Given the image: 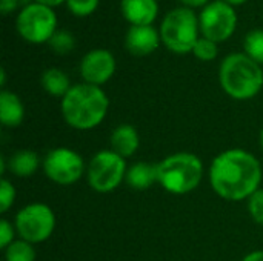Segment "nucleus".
<instances>
[{
  "mask_svg": "<svg viewBox=\"0 0 263 261\" xmlns=\"http://www.w3.org/2000/svg\"><path fill=\"white\" fill-rule=\"evenodd\" d=\"M126 185L131 189L136 191H146L153 188L156 183H159V171L157 163H148V162H137L131 165L126 171Z\"/></svg>",
  "mask_w": 263,
  "mask_h": 261,
  "instance_id": "nucleus-15",
  "label": "nucleus"
},
{
  "mask_svg": "<svg viewBox=\"0 0 263 261\" xmlns=\"http://www.w3.org/2000/svg\"><path fill=\"white\" fill-rule=\"evenodd\" d=\"M68 9L79 15V17H85L92 14L97 6H99V0H66Z\"/></svg>",
  "mask_w": 263,
  "mask_h": 261,
  "instance_id": "nucleus-24",
  "label": "nucleus"
},
{
  "mask_svg": "<svg viewBox=\"0 0 263 261\" xmlns=\"http://www.w3.org/2000/svg\"><path fill=\"white\" fill-rule=\"evenodd\" d=\"M222 2H225V3H228V5H231V6H234V5H242V3H245L247 0H222Z\"/></svg>",
  "mask_w": 263,
  "mask_h": 261,
  "instance_id": "nucleus-31",
  "label": "nucleus"
},
{
  "mask_svg": "<svg viewBox=\"0 0 263 261\" xmlns=\"http://www.w3.org/2000/svg\"><path fill=\"white\" fill-rule=\"evenodd\" d=\"M5 83H6V72H5V69H2L0 71V86H5Z\"/></svg>",
  "mask_w": 263,
  "mask_h": 261,
  "instance_id": "nucleus-32",
  "label": "nucleus"
},
{
  "mask_svg": "<svg viewBox=\"0 0 263 261\" xmlns=\"http://www.w3.org/2000/svg\"><path fill=\"white\" fill-rule=\"evenodd\" d=\"M49 46L54 52L57 54H68L74 49L76 46V38L74 35L66 31V29H57L52 37L49 38Z\"/></svg>",
  "mask_w": 263,
  "mask_h": 261,
  "instance_id": "nucleus-21",
  "label": "nucleus"
},
{
  "mask_svg": "<svg viewBox=\"0 0 263 261\" xmlns=\"http://www.w3.org/2000/svg\"><path fill=\"white\" fill-rule=\"evenodd\" d=\"M120 8L131 26L151 25L159 14L157 0H122Z\"/></svg>",
  "mask_w": 263,
  "mask_h": 261,
  "instance_id": "nucleus-13",
  "label": "nucleus"
},
{
  "mask_svg": "<svg viewBox=\"0 0 263 261\" xmlns=\"http://www.w3.org/2000/svg\"><path fill=\"white\" fill-rule=\"evenodd\" d=\"M159 185L170 194L185 195L196 191L203 178L205 168L193 152H176L157 163Z\"/></svg>",
  "mask_w": 263,
  "mask_h": 261,
  "instance_id": "nucleus-4",
  "label": "nucleus"
},
{
  "mask_svg": "<svg viewBox=\"0 0 263 261\" xmlns=\"http://www.w3.org/2000/svg\"><path fill=\"white\" fill-rule=\"evenodd\" d=\"M219 82L231 98L250 100L263 88V71L245 52H234L222 60Z\"/></svg>",
  "mask_w": 263,
  "mask_h": 261,
  "instance_id": "nucleus-3",
  "label": "nucleus"
},
{
  "mask_svg": "<svg viewBox=\"0 0 263 261\" xmlns=\"http://www.w3.org/2000/svg\"><path fill=\"white\" fill-rule=\"evenodd\" d=\"M197 23V15L191 8H176L170 11L160 26L163 45L176 54L193 52L199 40Z\"/></svg>",
  "mask_w": 263,
  "mask_h": 261,
  "instance_id": "nucleus-5",
  "label": "nucleus"
},
{
  "mask_svg": "<svg viewBox=\"0 0 263 261\" xmlns=\"http://www.w3.org/2000/svg\"><path fill=\"white\" fill-rule=\"evenodd\" d=\"M42 86L52 97H65L72 88L69 77L59 68H49L42 74Z\"/></svg>",
  "mask_w": 263,
  "mask_h": 261,
  "instance_id": "nucleus-18",
  "label": "nucleus"
},
{
  "mask_svg": "<svg viewBox=\"0 0 263 261\" xmlns=\"http://www.w3.org/2000/svg\"><path fill=\"white\" fill-rule=\"evenodd\" d=\"M200 32L205 38L216 43L228 40L237 26V14L234 8L222 0L208 3L199 17Z\"/></svg>",
  "mask_w": 263,
  "mask_h": 261,
  "instance_id": "nucleus-10",
  "label": "nucleus"
},
{
  "mask_svg": "<svg viewBox=\"0 0 263 261\" xmlns=\"http://www.w3.org/2000/svg\"><path fill=\"white\" fill-rule=\"evenodd\" d=\"M193 54L202 60V62H211L217 57L219 54V48H217V43L210 40V38H199L197 43L194 45V49H193Z\"/></svg>",
  "mask_w": 263,
  "mask_h": 261,
  "instance_id": "nucleus-22",
  "label": "nucleus"
},
{
  "mask_svg": "<svg viewBox=\"0 0 263 261\" xmlns=\"http://www.w3.org/2000/svg\"><path fill=\"white\" fill-rule=\"evenodd\" d=\"M242 261H263V251H253L248 255H245Z\"/></svg>",
  "mask_w": 263,
  "mask_h": 261,
  "instance_id": "nucleus-28",
  "label": "nucleus"
},
{
  "mask_svg": "<svg viewBox=\"0 0 263 261\" xmlns=\"http://www.w3.org/2000/svg\"><path fill=\"white\" fill-rule=\"evenodd\" d=\"M248 211L251 218L263 226V189L260 188L259 191H256L250 198H248Z\"/></svg>",
  "mask_w": 263,
  "mask_h": 261,
  "instance_id": "nucleus-25",
  "label": "nucleus"
},
{
  "mask_svg": "<svg viewBox=\"0 0 263 261\" xmlns=\"http://www.w3.org/2000/svg\"><path fill=\"white\" fill-rule=\"evenodd\" d=\"M25 118V106L17 94L3 89L0 92V122L6 128H17Z\"/></svg>",
  "mask_w": 263,
  "mask_h": 261,
  "instance_id": "nucleus-16",
  "label": "nucleus"
},
{
  "mask_svg": "<svg viewBox=\"0 0 263 261\" xmlns=\"http://www.w3.org/2000/svg\"><path fill=\"white\" fill-rule=\"evenodd\" d=\"M15 228H14V223L8 222L6 218H2L0 220V248L5 251L12 242H15Z\"/></svg>",
  "mask_w": 263,
  "mask_h": 261,
  "instance_id": "nucleus-26",
  "label": "nucleus"
},
{
  "mask_svg": "<svg viewBox=\"0 0 263 261\" xmlns=\"http://www.w3.org/2000/svg\"><path fill=\"white\" fill-rule=\"evenodd\" d=\"M18 6V0H0V12L3 15L12 12Z\"/></svg>",
  "mask_w": 263,
  "mask_h": 261,
  "instance_id": "nucleus-27",
  "label": "nucleus"
},
{
  "mask_svg": "<svg viewBox=\"0 0 263 261\" xmlns=\"http://www.w3.org/2000/svg\"><path fill=\"white\" fill-rule=\"evenodd\" d=\"M17 31L18 34L31 43H45L49 42L52 34L57 31V17L55 12L40 3H28L22 8L17 15Z\"/></svg>",
  "mask_w": 263,
  "mask_h": 261,
  "instance_id": "nucleus-9",
  "label": "nucleus"
},
{
  "mask_svg": "<svg viewBox=\"0 0 263 261\" xmlns=\"http://www.w3.org/2000/svg\"><path fill=\"white\" fill-rule=\"evenodd\" d=\"M35 3H40V5H45V6H49V8H52V6H59L62 2H65V0H34Z\"/></svg>",
  "mask_w": 263,
  "mask_h": 261,
  "instance_id": "nucleus-30",
  "label": "nucleus"
},
{
  "mask_svg": "<svg viewBox=\"0 0 263 261\" xmlns=\"http://www.w3.org/2000/svg\"><path fill=\"white\" fill-rule=\"evenodd\" d=\"M15 202V188L6 178L0 180V212L5 214Z\"/></svg>",
  "mask_w": 263,
  "mask_h": 261,
  "instance_id": "nucleus-23",
  "label": "nucleus"
},
{
  "mask_svg": "<svg viewBox=\"0 0 263 261\" xmlns=\"http://www.w3.org/2000/svg\"><path fill=\"white\" fill-rule=\"evenodd\" d=\"M126 162L112 149H103L92 155L86 166V180L92 191L108 194L116 191L126 178Z\"/></svg>",
  "mask_w": 263,
  "mask_h": 261,
  "instance_id": "nucleus-6",
  "label": "nucleus"
},
{
  "mask_svg": "<svg viewBox=\"0 0 263 261\" xmlns=\"http://www.w3.org/2000/svg\"><path fill=\"white\" fill-rule=\"evenodd\" d=\"M245 54L256 63H263V29H253L243 40Z\"/></svg>",
  "mask_w": 263,
  "mask_h": 261,
  "instance_id": "nucleus-20",
  "label": "nucleus"
},
{
  "mask_svg": "<svg viewBox=\"0 0 263 261\" xmlns=\"http://www.w3.org/2000/svg\"><path fill=\"white\" fill-rule=\"evenodd\" d=\"M35 257L37 254L34 245L18 238L5 249L3 261H35Z\"/></svg>",
  "mask_w": 263,
  "mask_h": 261,
  "instance_id": "nucleus-19",
  "label": "nucleus"
},
{
  "mask_svg": "<svg viewBox=\"0 0 263 261\" xmlns=\"http://www.w3.org/2000/svg\"><path fill=\"white\" fill-rule=\"evenodd\" d=\"M262 165L254 154L233 148L217 154L210 166V185L227 202H245L262 183Z\"/></svg>",
  "mask_w": 263,
  "mask_h": 261,
  "instance_id": "nucleus-1",
  "label": "nucleus"
},
{
  "mask_svg": "<svg viewBox=\"0 0 263 261\" xmlns=\"http://www.w3.org/2000/svg\"><path fill=\"white\" fill-rule=\"evenodd\" d=\"M45 175L55 185L69 186L86 174V165L79 152L71 148H54L42 160Z\"/></svg>",
  "mask_w": 263,
  "mask_h": 261,
  "instance_id": "nucleus-8",
  "label": "nucleus"
},
{
  "mask_svg": "<svg viewBox=\"0 0 263 261\" xmlns=\"http://www.w3.org/2000/svg\"><path fill=\"white\" fill-rule=\"evenodd\" d=\"M6 165H8V171L12 175L18 178H28L37 172V169L42 165V160L37 155V152L31 149H20V151H15L6 160Z\"/></svg>",
  "mask_w": 263,
  "mask_h": 261,
  "instance_id": "nucleus-17",
  "label": "nucleus"
},
{
  "mask_svg": "<svg viewBox=\"0 0 263 261\" xmlns=\"http://www.w3.org/2000/svg\"><path fill=\"white\" fill-rule=\"evenodd\" d=\"M116 72V58L108 49H92L80 62V75L85 83L102 86Z\"/></svg>",
  "mask_w": 263,
  "mask_h": 261,
  "instance_id": "nucleus-11",
  "label": "nucleus"
},
{
  "mask_svg": "<svg viewBox=\"0 0 263 261\" xmlns=\"http://www.w3.org/2000/svg\"><path fill=\"white\" fill-rule=\"evenodd\" d=\"M260 146H262V149H263V128H262V131H260Z\"/></svg>",
  "mask_w": 263,
  "mask_h": 261,
  "instance_id": "nucleus-33",
  "label": "nucleus"
},
{
  "mask_svg": "<svg viewBox=\"0 0 263 261\" xmlns=\"http://www.w3.org/2000/svg\"><path fill=\"white\" fill-rule=\"evenodd\" d=\"M183 5L186 6H193V8H197V6H206L208 0H180Z\"/></svg>",
  "mask_w": 263,
  "mask_h": 261,
  "instance_id": "nucleus-29",
  "label": "nucleus"
},
{
  "mask_svg": "<svg viewBox=\"0 0 263 261\" xmlns=\"http://www.w3.org/2000/svg\"><path fill=\"white\" fill-rule=\"evenodd\" d=\"M62 117L77 131H91L102 125L109 109V98L100 86L89 83L74 85L62 98Z\"/></svg>",
  "mask_w": 263,
  "mask_h": 261,
  "instance_id": "nucleus-2",
  "label": "nucleus"
},
{
  "mask_svg": "<svg viewBox=\"0 0 263 261\" xmlns=\"http://www.w3.org/2000/svg\"><path fill=\"white\" fill-rule=\"evenodd\" d=\"M14 228L18 238L31 245L43 243L55 229L54 211L45 203H29L15 214Z\"/></svg>",
  "mask_w": 263,
  "mask_h": 261,
  "instance_id": "nucleus-7",
  "label": "nucleus"
},
{
  "mask_svg": "<svg viewBox=\"0 0 263 261\" xmlns=\"http://www.w3.org/2000/svg\"><path fill=\"white\" fill-rule=\"evenodd\" d=\"M109 143H111V149L126 160L137 152L140 146V137L133 125L122 123L112 131L109 137Z\"/></svg>",
  "mask_w": 263,
  "mask_h": 261,
  "instance_id": "nucleus-14",
  "label": "nucleus"
},
{
  "mask_svg": "<svg viewBox=\"0 0 263 261\" xmlns=\"http://www.w3.org/2000/svg\"><path fill=\"white\" fill-rule=\"evenodd\" d=\"M162 37L153 25L131 26L125 37V46L129 54L136 57H145L153 54L160 43Z\"/></svg>",
  "mask_w": 263,
  "mask_h": 261,
  "instance_id": "nucleus-12",
  "label": "nucleus"
}]
</instances>
